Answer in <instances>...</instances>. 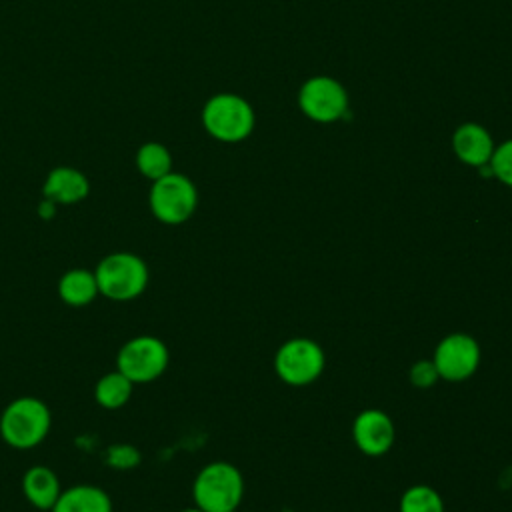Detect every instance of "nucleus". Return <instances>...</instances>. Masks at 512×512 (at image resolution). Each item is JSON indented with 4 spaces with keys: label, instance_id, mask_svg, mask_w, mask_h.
Instances as JSON below:
<instances>
[{
    "label": "nucleus",
    "instance_id": "1",
    "mask_svg": "<svg viewBox=\"0 0 512 512\" xmlns=\"http://www.w3.org/2000/svg\"><path fill=\"white\" fill-rule=\"evenodd\" d=\"M52 426L46 402L34 396H18L0 414V438L16 450H30L44 442Z\"/></svg>",
    "mask_w": 512,
    "mask_h": 512
},
{
    "label": "nucleus",
    "instance_id": "2",
    "mask_svg": "<svg viewBox=\"0 0 512 512\" xmlns=\"http://www.w3.org/2000/svg\"><path fill=\"white\" fill-rule=\"evenodd\" d=\"M100 296L114 302L138 298L150 280V270L144 258L134 252L118 250L106 254L94 268Z\"/></svg>",
    "mask_w": 512,
    "mask_h": 512
},
{
    "label": "nucleus",
    "instance_id": "3",
    "mask_svg": "<svg viewBox=\"0 0 512 512\" xmlns=\"http://www.w3.org/2000/svg\"><path fill=\"white\" fill-rule=\"evenodd\" d=\"M244 496V478L230 462H210L194 478V506L204 512H234Z\"/></svg>",
    "mask_w": 512,
    "mask_h": 512
},
{
    "label": "nucleus",
    "instance_id": "4",
    "mask_svg": "<svg viewBox=\"0 0 512 512\" xmlns=\"http://www.w3.org/2000/svg\"><path fill=\"white\" fill-rule=\"evenodd\" d=\"M202 126L204 130L220 142L234 144L246 140L256 124L254 108L252 104L230 92H220L214 94L206 100L202 108Z\"/></svg>",
    "mask_w": 512,
    "mask_h": 512
},
{
    "label": "nucleus",
    "instance_id": "5",
    "mask_svg": "<svg viewBox=\"0 0 512 512\" xmlns=\"http://www.w3.org/2000/svg\"><path fill=\"white\" fill-rule=\"evenodd\" d=\"M148 204L152 216L158 222L178 226L190 220L196 212L198 190L188 176L180 172H168L166 176L152 182Z\"/></svg>",
    "mask_w": 512,
    "mask_h": 512
},
{
    "label": "nucleus",
    "instance_id": "6",
    "mask_svg": "<svg viewBox=\"0 0 512 512\" xmlns=\"http://www.w3.org/2000/svg\"><path fill=\"white\" fill-rule=\"evenodd\" d=\"M170 362V352L164 340L140 334L126 340L116 354V370L132 384H148L158 380Z\"/></svg>",
    "mask_w": 512,
    "mask_h": 512
},
{
    "label": "nucleus",
    "instance_id": "7",
    "mask_svg": "<svg viewBox=\"0 0 512 512\" xmlns=\"http://www.w3.org/2000/svg\"><path fill=\"white\" fill-rule=\"evenodd\" d=\"M324 366L326 354L322 346L310 338L286 340L274 356L276 376L288 386L312 384L324 372Z\"/></svg>",
    "mask_w": 512,
    "mask_h": 512
},
{
    "label": "nucleus",
    "instance_id": "8",
    "mask_svg": "<svg viewBox=\"0 0 512 512\" xmlns=\"http://www.w3.org/2000/svg\"><path fill=\"white\" fill-rule=\"evenodd\" d=\"M298 106L314 122H336L348 110V92L332 76H312L298 90Z\"/></svg>",
    "mask_w": 512,
    "mask_h": 512
},
{
    "label": "nucleus",
    "instance_id": "9",
    "mask_svg": "<svg viewBox=\"0 0 512 512\" xmlns=\"http://www.w3.org/2000/svg\"><path fill=\"white\" fill-rule=\"evenodd\" d=\"M432 362L442 380L462 382L478 370L480 346L470 334L452 332L438 342Z\"/></svg>",
    "mask_w": 512,
    "mask_h": 512
},
{
    "label": "nucleus",
    "instance_id": "10",
    "mask_svg": "<svg viewBox=\"0 0 512 512\" xmlns=\"http://www.w3.org/2000/svg\"><path fill=\"white\" fill-rule=\"evenodd\" d=\"M352 440L366 456H384L396 440L394 422L384 410L366 408L352 422Z\"/></svg>",
    "mask_w": 512,
    "mask_h": 512
},
{
    "label": "nucleus",
    "instance_id": "11",
    "mask_svg": "<svg viewBox=\"0 0 512 512\" xmlns=\"http://www.w3.org/2000/svg\"><path fill=\"white\" fill-rule=\"evenodd\" d=\"M494 140L490 132L476 122L460 124L452 134V150L456 158L472 168H482L490 162L494 152Z\"/></svg>",
    "mask_w": 512,
    "mask_h": 512
},
{
    "label": "nucleus",
    "instance_id": "12",
    "mask_svg": "<svg viewBox=\"0 0 512 512\" xmlns=\"http://www.w3.org/2000/svg\"><path fill=\"white\" fill-rule=\"evenodd\" d=\"M90 192V182L84 172L72 166H56L48 172L42 184V196L56 204H78Z\"/></svg>",
    "mask_w": 512,
    "mask_h": 512
},
{
    "label": "nucleus",
    "instance_id": "13",
    "mask_svg": "<svg viewBox=\"0 0 512 512\" xmlns=\"http://www.w3.org/2000/svg\"><path fill=\"white\" fill-rule=\"evenodd\" d=\"M62 490L56 472L48 466H30L22 476V494L38 510L50 512Z\"/></svg>",
    "mask_w": 512,
    "mask_h": 512
},
{
    "label": "nucleus",
    "instance_id": "14",
    "mask_svg": "<svg viewBox=\"0 0 512 512\" xmlns=\"http://www.w3.org/2000/svg\"><path fill=\"white\" fill-rule=\"evenodd\" d=\"M50 512H112V498L100 486L74 484L62 490Z\"/></svg>",
    "mask_w": 512,
    "mask_h": 512
},
{
    "label": "nucleus",
    "instance_id": "15",
    "mask_svg": "<svg viewBox=\"0 0 512 512\" xmlns=\"http://www.w3.org/2000/svg\"><path fill=\"white\" fill-rule=\"evenodd\" d=\"M56 292H58V298L72 308L88 306L96 300V296H100L94 270H88V268L66 270L58 280Z\"/></svg>",
    "mask_w": 512,
    "mask_h": 512
},
{
    "label": "nucleus",
    "instance_id": "16",
    "mask_svg": "<svg viewBox=\"0 0 512 512\" xmlns=\"http://www.w3.org/2000/svg\"><path fill=\"white\" fill-rule=\"evenodd\" d=\"M134 384L120 372L102 374L94 384V400L106 410H118L132 398Z\"/></svg>",
    "mask_w": 512,
    "mask_h": 512
},
{
    "label": "nucleus",
    "instance_id": "17",
    "mask_svg": "<svg viewBox=\"0 0 512 512\" xmlns=\"http://www.w3.org/2000/svg\"><path fill=\"white\" fill-rule=\"evenodd\" d=\"M134 162H136L138 172L144 178H148L150 182H154V180L166 176L168 172H172V154L160 142H144L136 150Z\"/></svg>",
    "mask_w": 512,
    "mask_h": 512
},
{
    "label": "nucleus",
    "instance_id": "18",
    "mask_svg": "<svg viewBox=\"0 0 512 512\" xmlns=\"http://www.w3.org/2000/svg\"><path fill=\"white\" fill-rule=\"evenodd\" d=\"M398 508L400 512H444V500L432 486L416 484L402 494Z\"/></svg>",
    "mask_w": 512,
    "mask_h": 512
},
{
    "label": "nucleus",
    "instance_id": "19",
    "mask_svg": "<svg viewBox=\"0 0 512 512\" xmlns=\"http://www.w3.org/2000/svg\"><path fill=\"white\" fill-rule=\"evenodd\" d=\"M488 168L494 178L512 188V138L494 146Z\"/></svg>",
    "mask_w": 512,
    "mask_h": 512
},
{
    "label": "nucleus",
    "instance_id": "20",
    "mask_svg": "<svg viewBox=\"0 0 512 512\" xmlns=\"http://www.w3.org/2000/svg\"><path fill=\"white\" fill-rule=\"evenodd\" d=\"M408 378L412 382V386L420 388V390H426L430 386H434L440 376H438V370L434 366L432 360H418L410 366V372H408Z\"/></svg>",
    "mask_w": 512,
    "mask_h": 512
},
{
    "label": "nucleus",
    "instance_id": "21",
    "mask_svg": "<svg viewBox=\"0 0 512 512\" xmlns=\"http://www.w3.org/2000/svg\"><path fill=\"white\" fill-rule=\"evenodd\" d=\"M138 460L140 456L132 446H112L106 456V462L116 468H132L134 464H138Z\"/></svg>",
    "mask_w": 512,
    "mask_h": 512
},
{
    "label": "nucleus",
    "instance_id": "22",
    "mask_svg": "<svg viewBox=\"0 0 512 512\" xmlns=\"http://www.w3.org/2000/svg\"><path fill=\"white\" fill-rule=\"evenodd\" d=\"M56 202L48 200V198H42L40 204H38V216L44 218V220H50L54 214H56Z\"/></svg>",
    "mask_w": 512,
    "mask_h": 512
},
{
    "label": "nucleus",
    "instance_id": "23",
    "mask_svg": "<svg viewBox=\"0 0 512 512\" xmlns=\"http://www.w3.org/2000/svg\"><path fill=\"white\" fill-rule=\"evenodd\" d=\"M180 512H204V510L198 508V506H192V508H184V510H180Z\"/></svg>",
    "mask_w": 512,
    "mask_h": 512
}]
</instances>
